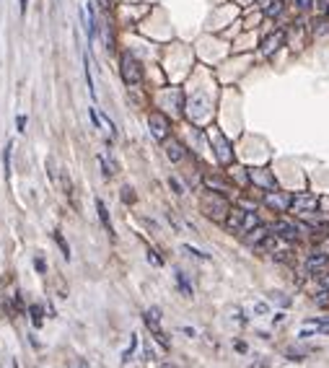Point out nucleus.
Returning <instances> with one entry per match:
<instances>
[{
  "label": "nucleus",
  "mask_w": 329,
  "mask_h": 368,
  "mask_svg": "<svg viewBox=\"0 0 329 368\" xmlns=\"http://www.w3.org/2000/svg\"><path fill=\"white\" fill-rule=\"evenodd\" d=\"M225 226L236 234H249L252 228L259 226V218L254 210H241V208H233L228 210V218H225Z\"/></svg>",
  "instance_id": "obj_1"
},
{
  "label": "nucleus",
  "mask_w": 329,
  "mask_h": 368,
  "mask_svg": "<svg viewBox=\"0 0 329 368\" xmlns=\"http://www.w3.org/2000/svg\"><path fill=\"white\" fill-rule=\"evenodd\" d=\"M119 73H122V80L127 86H135L143 80V65L138 62V57H132L130 52H124L119 57Z\"/></svg>",
  "instance_id": "obj_2"
},
{
  "label": "nucleus",
  "mask_w": 329,
  "mask_h": 368,
  "mask_svg": "<svg viewBox=\"0 0 329 368\" xmlns=\"http://www.w3.org/2000/svg\"><path fill=\"white\" fill-rule=\"evenodd\" d=\"M202 208H205V213L210 218H215V221H223L225 218V210H228V202L223 200L220 192H208L205 197H202Z\"/></svg>",
  "instance_id": "obj_3"
},
{
  "label": "nucleus",
  "mask_w": 329,
  "mask_h": 368,
  "mask_svg": "<svg viewBox=\"0 0 329 368\" xmlns=\"http://www.w3.org/2000/svg\"><path fill=\"white\" fill-rule=\"evenodd\" d=\"M143 319H145V327L151 329V335L164 345V348H168V340H166V335H164V329H161V308L158 306H153V308H148V311L143 314Z\"/></svg>",
  "instance_id": "obj_4"
},
{
  "label": "nucleus",
  "mask_w": 329,
  "mask_h": 368,
  "mask_svg": "<svg viewBox=\"0 0 329 368\" xmlns=\"http://www.w3.org/2000/svg\"><path fill=\"white\" fill-rule=\"evenodd\" d=\"M148 130H151V135L156 137V140H166L168 137V132H171V124H168V117L166 114H161V112H151V117H148Z\"/></svg>",
  "instance_id": "obj_5"
},
{
  "label": "nucleus",
  "mask_w": 329,
  "mask_h": 368,
  "mask_svg": "<svg viewBox=\"0 0 329 368\" xmlns=\"http://www.w3.org/2000/svg\"><path fill=\"white\" fill-rule=\"evenodd\" d=\"M290 210L293 213H316L319 210V197L311 192H301V194H293V202H290Z\"/></svg>",
  "instance_id": "obj_6"
},
{
  "label": "nucleus",
  "mask_w": 329,
  "mask_h": 368,
  "mask_svg": "<svg viewBox=\"0 0 329 368\" xmlns=\"http://www.w3.org/2000/svg\"><path fill=\"white\" fill-rule=\"evenodd\" d=\"M210 137H213V148H215V156H218V161H220V164H231V161H233L231 143L225 140V137H223L218 130L210 132Z\"/></svg>",
  "instance_id": "obj_7"
},
{
  "label": "nucleus",
  "mask_w": 329,
  "mask_h": 368,
  "mask_svg": "<svg viewBox=\"0 0 329 368\" xmlns=\"http://www.w3.org/2000/svg\"><path fill=\"white\" fill-rule=\"evenodd\" d=\"M290 202H293L290 194L277 192V189H272V192L265 194V205H270L272 210H290Z\"/></svg>",
  "instance_id": "obj_8"
},
{
  "label": "nucleus",
  "mask_w": 329,
  "mask_h": 368,
  "mask_svg": "<svg viewBox=\"0 0 329 368\" xmlns=\"http://www.w3.org/2000/svg\"><path fill=\"white\" fill-rule=\"evenodd\" d=\"M327 267H329V257L324 254V251H311L309 254V259H306V272H311V275H316V272H327Z\"/></svg>",
  "instance_id": "obj_9"
},
{
  "label": "nucleus",
  "mask_w": 329,
  "mask_h": 368,
  "mask_svg": "<svg viewBox=\"0 0 329 368\" xmlns=\"http://www.w3.org/2000/svg\"><path fill=\"white\" fill-rule=\"evenodd\" d=\"M272 234H275L277 239H285V241H296L298 239V228L288 223V221H277L275 226H272Z\"/></svg>",
  "instance_id": "obj_10"
},
{
  "label": "nucleus",
  "mask_w": 329,
  "mask_h": 368,
  "mask_svg": "<svg viewBox=\"0 0 329 368\" xmlns=\"http://www.w3.org/2000/svg\"><path fill=\"white\" fill-rule=\"evenodd\" d=\"M164 145H166V148H164V151H166V158L171 161V164H179V161L184 158V145H181L179 140H174V137L168 140V137H166Z\"/></svg>",
  "instance_id": "obj_11"
},
{
  "label": "nucleus",
  "mask_w": 329,
  "mask_h": 368,
  "mask_svg": "<svg viewBox=\"0 0 329 368\" xmlns=\"http://www.w3.org/2000/svg\"><path fill=\"white\" fill-rule=\"evenodd\" d=\"M282 39H285V34H282V31H275L272 37H267V39H265V44H262V55H265V57H270V55H272V52H275V50L280 47V44H282Z\"/></svg>",
  "instance_id": "obj_12"
},
{
  "label": "nucleus",
  "mask_w": 329,
  "mask_h": 368,
  "mask_svg": "<svg viewBox=\"0 0 329 368\" xmlns=\"http://www.w3.org/2000/svg\"><path fill=\"white\" fill-rule=\"evenodd\" d=\"M96 213H99V221H101V226H104V231L114 236V228H111V218H109V210H107L104 200H96Z\"/></svg>",
  "instance_id": "obj_13"
},
{
  "label": "nucleus",
  "mask_w": 329,
  "mask_h": 368,
  "mask_svg": "<svg viewBox=\"0 0 329 368\" xmlns=\"http://www.w3.org/2000/svg\"><path fill=\"white\" fill-rule=\"evenodd\" d=\"M252 182H254V184H259V187H265V189H270V192L277 187L275 179H272V177L267 174V171H252Z\"/></svg>",
  "instance_id": "obj_14"
},
{
  "label": "nucleus",
  "mask_w": 329,
  "mask_h": 368,
  "mask_svg": "<svg viewBox=\"0 0 329 368\" xmlns=\"http://www.w3.org/2000/svg\"><path fill=\"white\" fill-rule=\"evenodd\" d=\"M174 280H176V285H179V291L184 293V296H192V283L187 280V275L181 272V270H176L174 272Z\"/></svg>",
  "instance_id": "obj_15"
},
{
  "label": "nucleus",
  "mask_w": 329,
  "mask_h": 368,
  "mask_svg": "<svg viewBox=\"0 0 329 368\" xmlns=\"http://www.w3.org/2000/svg\"><path fill=\"white\" fill-rule=\"evenodd\" d=\"M280 13H282V0H267V3H265V16L275 18Z\"/></svg>",
  "instance_id": "obj_16"
},
{
  "label": "nucleus",
  "mask_w": 329,
  "mask_h": 368,
  "mask_svg": "<svg viewBox=\"0 0 329 368\" xmlns=\"http://www.w3.org/2000/svg\"><path fill=\"white\" fill-rule=\"evenodd\" d=\"M205 184H208V187L213 189V192H225V189H228V184H225V182H220L218 177H205Z\"/></svg>",
  "instance_id": "obj_17"
},
{
  "label": "nucleus",
  "mask_w": 329,
  "mask_h": 368,
  "mask_svg": "<svg viewBox=\"0 0 329 368\" xmlns=\"http://www.w3.org/2000/svg\"><path fill=\"white\" fill-rule=\"evenodd\" d=\"M10 151H13V143L5 145V153H3V169H5V179L10 177Z\"/></svg>",
  "instance_id": "obj_18"
},
{
  "label": "nucleus",
  "mask_w": 329,
  "mask_h": 368,
  "mask_svg": "<svg viewBox=\"0 0 329 368\" xmlns=\"http://www.w3.org/2000/svg\"><path fill=\"white\" fill-rule=\"evenodd\" d=\"M55 241H57V246L62 249V257H65V259H70V246L65 244V239H62L60 231H55Z\"/></svg>",
  "instance_id": "obj_19"
},
{
  "label": "nucleus",
  "mask_w": 329,
  "mask_h": 368,
  "mask_svg": "<svg viewBox=\"0 0 329 368\" xmlns=\"http://www.w3.org/2000/svg\"><path fill=\"white\" fill-rule=\"evenodd\" d=\"M29 314H31V321H34V324L42 327V306H37V304L29 306Z\"/></svg>",
  "instance_id": "obj_20"
},
{
  "label": "nucleus",
  "mask_w": 329,
  "mask_h": 368,
  "mask_svg": "<svg viewBox=\"0 0 329 368\" xmlns=\"http://www.w3.org/2000/svg\"><path fill=\"white\" fill-rule=\"evenodd\" d=\"M181 249H184L187 254H192V257H197V259H210V257L205 254V251H200V249H195V246H189V244H184V246H181Z\"/></svg>",
  "instance_id": "obj_21"
},
{
  "label": "nucleus",
  "mask_w": 329,
  "mask_h": 368,
  "mask_svg": "<svg viewBox=\"0 0 329 368\" xmlns=\"http://www.w3.org/2000/svg\"><path fill=\"white\" fill-rule=\"evenodd\" d=\"M135 348H138V335H132V340H130V348L124 350L122 361H130V358H132V353H135Z\"/></svg>",
  "instance_id": "obj_22"
},
{
  "label": "nucleus",
  "mask_w": 329,
  "mask_h": 368,
  "mask_svg": "<svg viewBox=\"0 0 329 368\" xmlns=\"http://www.w3.org/2000/svg\"><path fill=\"white\" fill-rule=\"evenodd\" d=\"M168 187H171L176 194H184V187H181V182L176 177H168Z\"/></svg>",
  "instance_id": "obj_23"
},
{
  "label": "nucleus",
  "mask_w": 329,
  "mask_h": 368,
  "mask_svg": "<svg viewBox=\"0 0 329 368\" xmlns=\"http://www.w3.org/2000/svg\"><path fill=\"white\" fill-rule=\"evenodd\" d=\"M145 257H148V262H151V264H156V267H161V264H164V259L156 254V249H148V254H145Z\"/></svg>",
  "instance_id": "obj_24"
},
{
  "label": "nucleus",
  "mask_w": 329,
  "mask_h": 368,
  "mask_svg": "<svg viewBox=\"0 0 329 368\" xmlns=\"http://www.w3.org/2000/svg\"><path fill=\"white\" fill-rule=\"evenodd\" d=\"M122 200H124V202H135V194H132L130 187H122Z\"/></svg>",
  "instance_id": "obj_25"
},
{
  "label": "nucleus",
  "mask_w": 329,
  "mask_h": 368,
  "mask_svg": "<svg viewBox=\"0 0 329 368\" xmlns=\"http://www.w3.org/2000/svg\"><path fill=\"white\" fill-rule=\"evenodd\" d=\"M16 124H18V132H26V117H24V114H18V117H16Z\"/></svg>",
  "instance_id": "obj_26"
},
{
  "label": "nucleus",
  "mask_w": 329,
  "mask_h": 368,
  "mask_svg": "<svg viewBox=\"0 0 329 368\" xmlns=\"http://www.w3.org/2000/svg\"><path fill=\"white\" fill-rule=\"evenodd\" d=\"M296 5H298L301 10H309V8L314 5V0H296Z\"/></svg>",
  "instance_id": "obj_27"
},
{
  "label": "nucleus",
  "mask_w": 329,
  "mask_h": 368,
  "mask_svg": "<svg viewBox=\"0 0 329 368\" xmlns=\"http://www.w3.org/2000/svg\"><path fill=\"white\" fill-rule=\"evenodd\" d=\"M91 120H94V127H99V124H101V122H99V114H96L94 107H91Z\"/></svg>",
  "instance_id": "obj_28"
},
{
  "label": "nucleus",
  "mask_w": 329,
  "mask_h": 368,
  "mask_svg": "<svg viewBox=\"0 0 329 368\" xmlns=\"http://www.w3.org/2000/svg\"><path fill=\"white\" fill-rule=\"evenodd\" d=\"M34 267H37L39 272H44V259H39V257H37V259H34Z\"/></svg>",
  "instance_id": "obj_29"
},
{
  "label": "nucleus",
  "mask_w": 329,
  "mask_h": 368,
  "mask_svg": "<svg viewBox=\"0 0 329 368\" xmlns=\"http://www.w3.org/2000/svg\"><path fill=\"white\" fill-rule=\"evenodd\" d=\"M99 5L104 8V10H109V8H111V0H99Z\"/></svg>",
  "instance_id": "obj_30"
},
{
  "label": "nucleus",
  "mask_w": 329,
  "mask_h": 368,
  "mask_svg": "<svg viewBox=\"0 0 329 368\" xmlns=\"http://www.w3.org/2000/svg\"><path fill=\"white\" fill-rule=\"evenodd\" d=\"M26 8H29V0H21V16H26Z\"/></svg>",
  "instance_id": "obj_31"
},
{
  "label": "nucleus",
  "mask_w": 329,
  "mask_h": 368,
  "mask_svg": "<svg viewBox=\"0 0 329 368\" xmlns=\"http://www.w3.org/2000/svg\"><path fill=\"white\" fill-rule=\"evenodd\" d=\"M322 285H324V288L329 291V272H327V275H322Z\"/></svg>",
  "instance_id": "obj_32"
},
{
  "label": "nucleus",
  "mask_w": 329,
  "mask_h": 368,
  "mask_svg": "<svg viewBox=\"0 0 329 368\" xmlns=\"http://www.w3.org/2000/svg\"><path fill=\"white\" fill-rule=\"evenodd\" d=\"M257 314H267V306L265 304H257Z\"/></svg>",
  "instance_id": "obj_33"
}]
</instances>
